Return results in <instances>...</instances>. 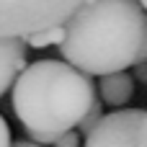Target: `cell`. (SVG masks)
<instances>
[{"instance_id":"7a4b0ae2","label":"cell","mask_w":147,"mask_h":147,"mask_svg":"<svg viewBox=\"0 0 147 147\" xmlns=\"http://www.w3.org/2000/svg\"><path fill=\"white\" fill-rule=\"evenodd\" d=\"M13 114L36 145H52L62 132L75 129L80 116L96 101L90 75L62 59H39L26 65L13 80Z\"/></svg>"},{"instance_id":"8fae6325","label":"cell","mask_w":147,"mask_h":147,"mask_svg":"<svg viewBox=\"0 0 147 147\" xmlns=\"http://www.w3.org/2000/svg\"><path fill=\"white\" fill-rule=\"evenodd\" d=\"M0 147H10V129L3 116H0Z\"/></svg>"},{"instance_id":"30bf717a","label":"cell","mask_w":147,"mask_h":147,"mask_svg":"<svg viewBox=\"0 0 147 147\" xmlns=\"http://www.w3.org/2000/svg\"><path fill=\"white\" fill-rule=\"evenodd\" d=\"M145 59H147V54H142V57H137L134 65H132V67H134V78H137L140 83H145Z\"/></svg>"},{"instance_id":"8992f818","label":"cell","mask_w":147,"mask_h":147,"mask_svg":"<svg viewBox=\"0 0 147 147\" xmlns=\"http://www.w3.org/2000/svg\"><path fill=\"white\" fill-rule=\"evenodd\" d=\"M98 93H101V101L109 106H127L134 98V78L127 70L101 75Z\"/></svg>"},{"instance_id":"ba28073f","label":"cell","mask_w":147,"mask_h":147,"mask_svg":"<svg viewBox=\"0 0 147 147\" xmlns=\"http://www.w3.org/2000/svg\"><path fill=\"white\" fill-rule=\"evenodd\" d=\"M101 116H103V103L101 101H93L90 106H88V111L80 116V121L75 124V132H83V134H88L98 121H101Z\"/></svg>"},{"instance_id":"3957f363","label":"cell","mask_w":147,"mask_h":147,"mask_svg":"<svg viewBox=\"0 0 147 147\" xmlns=\"http://www.w3.org/2000/svg\"><path fill=\"white\" fill-rule=\"evenodd\" d=\"M83 0H0V36L23 39L62 23Z\"/></svg>"},{"instance_id":"4fadbf2b","label":"cell","mask_w":147,"mask_h":147,"mask_svg":"<svg viewBox=\"0 0 147 147\" xmlns=\"http://www.w3.org/2000/svg\"><path fill=\"white\" fill-rule=\"evenodd\" d=\"M140 5H145V0H140Z\"/></svg>"},{"instance_id":"6da1fadb","label":"cell","mask_w":147,"mask_h":147,"mask_svg":"<svg viewBox=\"0 0 147 147\" xmlns=\"http://www.w3.org/2000/svg\"><path fill=\"white\" fill-rule=\"evenodd\" d=\"M145 23L140 0H83L62 21V59L85 75L121 72L147 54Z\"/></svg>"},{"instance_id":"52a82bcc","label":"cell","mask_w":147,"mask_h":147,"mask_svg":"<svg viewBox=\"0 0 147 147\" xmlns=\"http://www.w3.org/2000/svg\"><path fill=\"white\" fill-rule=\"evenodd\" d=\"M62 39H65V28H62V23H57V26H49V28L23 36V44L31 49H44V47H59Z\"/></svg>"},{"instance_id":"277c9868","label":"cell","mask_w":147,"mask_h":147,"mask_svg":"<svg viewBox=\"0 0 147 147\" xmlns=\"http://www.w3.org/2000/svg\"><path fill=\"white\" fill-rule=\"evenodd\" d=\"M147 116L142 109H119L85 134V147H145Z\"/></svg>"},{"instance_id":"5b68a950","label":"cell","mask_w":147,"mask_h":147,"mask_svg":"<svg viewBox=\"0 0 147 147\" xmlns=\"http://www.w3.org/2000/svg\"><path fill=\"white\" fill-rule=\"evenodd\" d=\"M26 52H28V47L23 44V39L0 36V98L8 93L16 75L26 67Z\"/></svg>"},{"instance_id":"9c48e42d","label":"cell","mask_w":147,"mask_h":147,"mask_svg":"<svg viewBox=\"0 0 147 147\" xmlns=\"http://www.w3.org/2000/svg\"><path fill=\"white\" fill-rule=\"evenodd\" d=\"M52 147H80V132H75V129H67V132H62Z\"/></svg>"},{"instance_id":"7c38bea8","label":"cell","mask_w":147,"mask_h":147,"mask_svg":"<svg viewBox=\"0 0 147 147\" xmlns=\"http://www.w3.org/2000/svg\"><path fill=\"white\" fill-rule=\"evenodd\" d=\"M10 147H41V145H36V142H16V145H10Z\"/></svg>"}]
</instances>
